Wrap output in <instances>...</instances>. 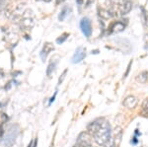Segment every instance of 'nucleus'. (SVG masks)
<instances>
[{"label": "nucleus", "instance_id": "1", "mask_svg": "<svg viewBox=\"0 0 148 147\" xmlns=\"http://www.w3.org/2000/svg\"><path fill=\"white\" fill-rule=\"evenodd\" d=\"M111 137H112L111 126H110L109 122H104L101 126V129L98 130L97 133L94 134L95 141H96L99 145L105 146L107 143H108V141L110 139H111Z\"/></svg>", "mask_w": 148, "mask_h": 147}, {"label": "nucleus", "instance_id": "2", "mask_svg": "<svg viewBox=\"0 0 148 147\" xmlns=\"http://www.w3.org/2000/svg\"><path fill=\"white\" fill-rule=\"evenodd\" d=\"M20 133V127L17 124H12L7 129V130L4 133V139H3V145L5 147H11L15 143L16 138L18 137Z\"/></svg>", "mask_w": 148, "mask_h": 147}, {"label": "nucleus", "instance_id": "3", "mask_svg": "<svg viewBox=\"0 0 148 147\" xmlns=\"http://www.w3.org/2000/svg\"><path fill=\"white\" fill-rule=\"evenodd\" d=\"M35 25V17L32 10H27L23 14V19L21 20V28L31 29Z\"/></svg>", "mask_w": 148, "mask_h": 147}, {"label": "nucleus", "instance_id": "4", "mask_svg": "<svg viewBox=\"0 0 148 147\" xmlns=\"http://www.w3.org/2000/svg\"><path fill=\"white\" fill-rule=\"evenodd\" d=\"M80 28L82 33L84 34L86 38H90L92 35V25H91V21L89 18L84 17L81 19L80 21Z\"/></svg>", "mask_w": 148, "mask_h": 147}, {"label": "nucleus", "instance_id": "5", "mask_svg": "<svg viewBox=\"0 0 148 147\" xmlns=\"http://www.w3.org/2000/svg\"><path fill=\"white\" fill-rule=\"evenodd\" d=\"M85 56H86V49L83 46L77 47V49L75 51V53H74V55L71 58V62L74 63V64L75 63H79L85 58Z\"/></svg>", "mask_w": 148, "mask_h": 147}, {"label": "nucleus", "instance_id": "6", "mask_svg": "<svg viewBox=\"0 0 148 147\" xmlns=\"http://www.w3.org/2000/svg\"><path fill=\"white\" fill-rule=\"evenodd\" d=\"M103 122H104V120H102V118H97V120H95L94 122H92L91 124H88L87 130L89 131V133L93 134V135H94L95 133H97L98 130L101 129Z\"/></svg>", "mask_w": 148, "mask_h": 147}, {"label": "nucleus", "instance_id": "7", "mask_svg": "<svg viewBox=\"0 0 148 147\" xmlns=\"http://www.w3.org/2000/svg\"><path fill=\"white\" fill-rule=\"evenodd\" d=\"M77 144L81 147H89L91 146L90 136L87 132H81L77 137Z\"/></svg>", "mask_w": 148, "mask_h": 147}, {"label": "nucleus", "instance_id": "8", "mask_svg": "<svg viewBox=\"0 0 148 147\" xmlns=\"http://www.w3.org/2000/svg\"><path fill=\"white\" fill-rule=\"evenodd\" d=\"M137 104H138V100L136 97L134 96H127L125 99V101H123V106L127 109H130V110L131 109H134L137 106Z\"/></svg>", "mask_w": 148, "mask_h": 147}, {"label": "nucleus", "instance_id": "9", "mask_svg": "<svg viewBox=\"0 0 148 147\" xmlns=\"http://www.w3.org/2000/svg\"><path fill=\"white\" fill-rule=\"evenodd\" d=\"M53 49H54V46H53V44H51V42H47V44H45L44 49H42V51H40V57H42V61L46 60L47 54L51 53V51H53Z\"/></svg>", "mask_w": 148, "mask_h": 147}, {"label": "nucleus", "instance_id": "10", "mask_svg": "<svg viewBox=\"0 0 148 147\" xmlns=\"http://www.w3.org/2000/svg\"><path fill=\"white\" fill-rule=\"evenodd\" d=\"M125 29V24L121 22V21H118V22H114L113 25L111 26V28H110V34H111V33L123 32Z\"/></svg>", "mask_w": 148, "mask_h": 147}, {"label": "nucleus", "instance_id": "11", "mask_svg": "<svg viewBox=\"0 0 148 147\" xmlns=\"http://www.w3.org/2000/svg\"><path fill=\"white\" fill-rule=\"evenodd\" d=\"M131 8H132V2L127 1L125 4H123V5L119 6V11H120L121 15H126V14H128L130 12Z\"/></svg>", "mask_w": 148, "mask_h": 147}, {"label": "nucleus", "instance_id": "12", "mask_svg": "<svg viewBox=\"0 0 148 147\" xmlns=\"http://www.w3.org/2000/svg\"><path fill=\"white\" fill-rule=\"evenodd\" d=\"M121 137H123V129L121 126H116L114 129V143H116V147L120 145L121 141Z\"/></svg>", "mask_w": 148, "mask_h": 147}, {"label": "nucleus", "instance_id": "13", "mask_svg": "<svg viewBox=\"0 0 148 147\" xmlns=\"http://www.w3.org/2000/svg\"><path fill=\"white\" fill-rule=\"evenodd\" d=\"M57 62H58V60H56V59L52 58L51 61L49 62V66H47V75L49 77H51V75L53 74L54 70H56V67L57 65Z\"/></svg>", "mask_w": 148, "mask_h": 147}, {"label": "nucleus", "instance_id": "14", "mask_svg": "<svg viewBox=\"0 0 148 147\" xmlns=\"http://www.w3.org/2000/svg\"><path fill=\"white\" fill-rule=\"evenodd\" d=\"M148 80V72L147 71H142L136 76V81L140 83H145Z\"/></svg>", "mask_w": 148, "mask_h": 147}, {"label": "nucleus", "instance_id": "15", "mask_svg": "<svg viewBox=\"0 0 148 147\" xmlns=\"http://www.w3.org/2000/svg\"><path fill=\"white\" fill-rule=\"evenodd\" d=\"M100 16L104 19H110L113 17L114 14H113V12L108 10V9H101V10H100Z\"/></svg>", "mask_w": 148, "mask_h": 147}, {"label": "nucleus", "instance_id": "16", "mask_svg": "<svg viewBox=\"0 0 148 147\" xmlns=\"http://www.w3.org/2000/svg\"><path fill=\"white\" fill-rule=\"evenodd\" d=\"M67 14H68V7L64 6L62 8V10L60 11V14H59V16H58V20L60 21V22L61 21H63L66 16H67Z\"/></svg>", "mask_w": 148, "mask_h": 147}, {"label": "nucleus", "instance_id": "17", "mask_svg": "<svg viewBox=\"0 0 148 147\" xmlns=\"http://www.w3.org/2000/svg\"><path fill=\"white\" fill-rule=\"evenodd\" d=\"M69 37V34L68 33H64V34H62L60 36L59 38H57L56 39V44H63L64 42L67 40V38Z\"/></svg>", "mask_w": 148, "mask_h": 147}, {"label": "nucleus", "instance_id": "18", "mask_svg": "<svg viewBox=\"0 0 148 147\" xmlns=\"http://www.w3.org/2000/svg\"><path fill=\"white\" fill-rule=\"evenodd\" d=\"M127 1H131V0H112L113 4H114V5H118V7L123 5V4H125V2H127Z\"/></svg>", "mask_w": 148, "mask_h": 147}, {"label": "nucleus", "instance_id": "19", "mask_svg": "<svg viewBox=\"0 0 148 147\" xmlns=\"http://www.w3.org/2000/svg\"><path fill=\"white\" fill-rule=\"evenodd\" d=\"M142 110L145 113H148V98L145 99L142 104Z\"/></svg>", "mask_w": 148, "mask_h": 147}, {"label": "nucleus", "instance_id": "20", "mask_svg": "<svg viewBox=\"0 0 148 147\" xmlns=\"http://www.w3.org/2000/svg\"><path fill=\"white\" fill-rule=\"evenodd\" d=\"M66 73H67V69H65V70H64L62 74L60 75V77H59V79H58V83H57V85H60L61 83H62V81L64 80V78H65Z\"/></svg>", "mask_w": 148, "mask_h": 147}, {"label": "nucleus", "instance_id": "21", "mask_svg": "<svg viewBox=\"0 0 148 147\" xmlns=\"http://www.w3.org/2000/svg\"><path fill=\"white\" fill-rule=\"evenodd\" d=\"M5 133V130L3 129V124H0V137H2Z\"/></svg>", "mask_w": 148, "mask_h": 147}, {"label": "nucleus", "instance_id": "22", "mask_svg": "<svg viewBox=\"0 0 148 147\" xmlns=\"http://www.w3.org/2000/svg\"><path fill=\"white\" fill-rule=\"evenodd\" d=\"M1 118H2V122L8 120V117H7V115H5V113H2V115H1Z\"/></svg>", "mask_w": 148, "mask_h": 147}, {"label": "nucleus", "instance_id": "23", "mask_svg": "<svg viewBox=\"0 0 148 147\" xmlns=\"http://www.w3.org/2000/svg\"><path fill=\"white\" fill-rule=\"evenodd\" d=\"M144 42H145V49H148V34H147V35H145Z\"/></svg>", "mask_w": 148, "mask_h": 147}, {"label": "nucleus", "instance_id": "24", "mask_svg": "<svg viewBox=\"0 0 148 147\" xmlns=\"http://www.w3.org/2000/svg\"><path fill=\"white\" fill-rule=\"evenodd\" d=\"M131 64H132V62H130V64H128V66H127V69H126V72H125V78L128 75V72H130V66H131Z\"/></svg>", "mask_w": 148, "mask_h": 147}, {"label": "nucleus", "instance_id": "25", "mask_svg": "<svg viewBox=\"0 0 148 147\" xmlns=\"http://www.w3.org/2000/svg\"><path fill=\"white\" fill-rule=\"evenodd\" d=\"M56 94H57V92H56V93H54V95H53V96H52L51 98V100H49V105H51V104L52 103V102L54 101V99H56Z\"/></svg>", "mask_w": 148, "mask_h": 147}, {"label": "nucleus", "instance_id": "26", "mask_svg": "<svg viewBox=\"0 0 148 147\" xmlns=\"http://www.w3.org/2000/svg\"><path fill=\"white\" fill-rule=\"evenodd\" d=\"M38 145V138H36L34 140V145H33V147H37Z\"/></svg>", "mask_w": 148, "mask_h": 147}, {"label": "nucleus", "instance_id": "27", "mask_svg": "<svg viewBox=\"0 0 148 147\" xmlns=\"http://www.w3.org/2000/svg\"><path fill=\"white\" fill-rule=\"evenodd\" d=\"M37 1H44V2H51V0H37Z\"/></svg>", "mask_w": 148, "mask_h": 147}, {"label": "nucleus", "instance_id": "28", "mask_svg": "<svg viewBox=\"0 0 148 147\" xmlns=\"http://www.w3.org/2000/svg\"><path fill=\"white\" fill-rule=\"evenodd\" d=\"M64 1H65V0H57V3H62Z\"/></svg>", "mask_w": 148, "mask_h": 147}, {"label": "nucleus", "instance_id": "29", "mask_svg": "<svg viewBox=\"0 0 148 147\" xmlns=\"http://www.w3.org/2000/svg\"><path fill=\"white\" fill-rule=\"evenodd\" d=\"M92 53H98V51H92Z\"/></svg>", "mask_w": 148, "mask_h": 147}, {"label": "nucleus", "instance_id": "30", "mask_svg": "<svg viewBox=\"0 0 148 147\" xmlns=\"http://www.w3.org/2000/svg\"><path fill=\"white\" fill-rule=\"evenodd\" d=\"M73 147H81L80 145H78V144H76V145L75 146H73Z\"/></svg>", "mask_w": 148, "mask_h": 147}]
</instances>
